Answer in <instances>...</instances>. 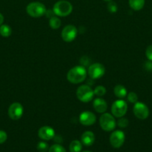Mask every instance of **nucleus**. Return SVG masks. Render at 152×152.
I'll use <instances>...</instances> for the list:
<instances>
[{"label": "nucleus", "mask_w": 152, "mask_h": 152, "mask_svg": "<svg viewBox=\"0 0 152 152\" xmlns=\"http://www.w3.org/2000/svg\"><path fill=\"white\" fill-rule=\"evenodd\" d=\"M87 76V71L83 65L73 67L67 73L66 78L72 84H79L84 81Z\"/></svg>", "instance_id": "nucleus-1"}, {"label": "nucleus", "mask_w": 152, "mask_h": 152, "mask_svg": "<svg viewBox=\"0 0 152 152\" xmlns=\"http://www.w3.org/2000/svg\"><path fill=\"white\" fill-rule=\"evenodd\" d=\"M73 7L71 3L66 0H60L57 1L53 7V12L55 15L61 17L69 16L72 12Z\"/></svg>", "instance_id": "nucleus-2"}, {"label": "nucleus", "mask_w": 152, "mask_h": 152, "mask_svg": "<svg viewBox=\"0 0 152 152\" xmlns=\"http://www.w3.org/2000/svg\"><path fill=\"white\" fill-rule=\"evenodd\" d=\"M26 12L31 17L39 18L46 14V8L43 3L33 1L27 5Z\"/></svg>", "instance_id": "nucleus-3"}, {"label": "nucleus", "mask_w": 152, "mask_h": 152, "mask_svg": "<svg viewBox=\"0 0 152 152\" xmlns=\"http://www.w3.org/2000/svg\"><path fill=\"white\" fill-rule=\"evenodd\" d=\"M94 95V91L87 85H82L79 86L76 91L77 98L82 102H90L93 99Z\"/></svg>", "instance_id": "nucleus-4"}, {"label": "nucleus", "mask_w": 152, "mask_h": 152, "mask_svg": "<svg viewBox=\"0 0 152 152\" xmlns=\"http://www.w3.org/2000/svg\"><path fill=\"white\" fill-rule=\"evenodd\" d=\"M99 124L101 129L105 132H112L116 126L115 117L109 113H103L99 119Z\"/></svg>", "instance_id": "nucleus-5"}, {"label": "nucleus", "mask_w": 152, "mask_h": 152, "mask_svg": "<svg viewBox=\"0 0 152 152\" xmlns=\"http://www.w3.org/2000/svg\"><path fill=\"white\" fill-rule=\"evenodd\" d=\"M128 111V104L123 99H117L111 106L112 114L115 117H122L125 115Z\"/></svg>", "instance_id": "nucleus-6"}, {"label": "nucleus", "mask_w": 152, "mask_h": 152, "mask_svg": "<svg viewBox=\"0 0 152 152\" xmlns=\"http://www.w3.org/2000/svg\"><path fill=\"white\" fill-rule=\"evenodd\" d=\"M77 35V29L72 25H68L63 28L61 31V37L66 42H71L75 39Z\"/></svg>", "instance_id": "nucleus-7"}, {"label": "nucleus", "mask_w": 152, "mask_h": 152, "mask_svg": "<svg viewBox=\"0 0 152 152\" xmlns=\"http://www.w3.org/2000/svg\"><path fill=\"white\" fill-rule=\"evenodd\" d=\"M87 72L90 78L93 79V80H97L104 75L105 68L102 64L96 62V63H93L89 65Z\"/></svg>", "instance_id": "nucleus-8"}, {"label": "nucleus", "mask_w": 152, "mask_h": 152, "mask_svg": "<svg viewBox=\"0 0 152 152\" xmlns=\"http://www.w3.org/2000/svg\"><path fill=\"white\" fill-rule=\"evenodd\" d=\"M134 115L139 120H145L149 116V109L143 102H137L133 108Z\"/></svg>", "instance_id": "nucleus-9"}, {"label": "nucleus", "mask_w": 152, "mask_h": 152, "mask_svg": "<svg viewBox=\"0 0 152 152\" xmlns=\"http://www.w3.org/2000/svg\"><path fill=\"white\" fill-rule=\"evenodd\" d=\"M125 140V135L122 131H114L110 134V142L112 146L115 148H119L124 144Z\"/></svg>", "instance_id": "nucleus-10"}, {"label": "nucleus", "mask_w": 152, "mask_h": 152, "mask_svg": "<svg viewBox=\"0 0 152 152\" xmlns=\"http://www.w3.org/2000/svg\"><path fill=\"white\" fill-rule=\"evenodd\" d=\"M24 108L22 104L19 102H13L9 106L8 116L11 120H19L23 115Z\"/></svg>", "instance_id": "nucleus-11"}, {"label": "nucleus", "mask_w": 152, "mask_h": 152, "mask_svg": "<svg viewBox=\"0 0 152 152\" xmlns=\"http://www.w3.org/2000/svg\"><path fill=\"white\" fill-rule=\"evenodd\" d=\"M79 121L83 126H90L95 124L96 121V117L91 111H85L82 112L79 116Z\"/></svg>", "instance_id": "nucleus-12"}, {"label": "nucleus", "mask_w": 152, "mask_h": 152, "mask_svg": "<svg viewBox=\"0 0 152 152\" xmlns=\"http://www.w3.org/2000/svg\"><path fill=\"white\" fill-rule=\"evenodd\" d=\"M55 136V130L50 126H43L38 131V137L43 140H50Z\"/></svg>", "instance_id": "nucleus-13"}, {"label": "nucleus", "mask_w": 152, "mask_h": 152, "mask_svg": "<svg viewBox=\"0 0 152 152\" xmlns=\"http://www.w3.org/2000/svg\"><path fill=\"white\" fill-rule=\"evenodd\" d=\"M93 108L98 113H105L107 109V103L102 98H96L93 101Z\"/></svg>", "instance_id": "nucleus-14"}, {"label": "nucleus", "mask_w": 152, "mask_h": 152, "mask_svg": "<svg viewBox=\"0 0 152 152\" xmlns=\"http://www.w3.org/2000/svg\"><path fill=\"white\" fill-rule=\"evenodd\" d=\"M80 140H81L82 144H83L84 145L90 146L95 142V134L93 132H90V131H86V132H83V134L81 135Z\"/></svg>", "instance_id": "nucleus-15"}, {"label": "nucleus", "mask_w": 152, "mask_h": 152, "mask_svg": "<svg viewBox=\"0 0 152 152\" xmlns=\"http://www.w3.org/2000/svg\"><path fill=\"white\" fill-rule=\"evenodd\" d=\"M113 91H114L115 96L119 99H123L128 94L127 89L125 88V86H122V85H117L115 86Z\"/></svg>", "instance_id": "nucleus-16"}, {"label": "nucleus", "mask_w": 152, "mask_h": 152, "mask_svg": "<svg viewBox=\"0 0 152 152\" xmlns=\"http://www.w3.org/2000/svg\"><path fill=\"white\" fill-rule=\"evenodd\" d=\"M130 7L134 10L138 11L142 10L145 5V0H128Z\"/></svg>", "instance_id": "nucleus-17"}, {"label": "nucleus", "mask_w": 152, "mask_h": 152, "mask_svg": "<svg viewBox=\"0 0 152 152\" xmlns=\"http://www.w3.org/2000/svg\"><path fill=\"white\" fill-rule=\"evenodd\" d=\"M49 26L54 30H57L61 26V21L58 16H53L49 19Z\"/></svg>", "instance_id": "nucleus-18"}, {"label": "nucleus", "mask_w": 152, "mask_h": 152, "mask_svg": "<svg viewBox=\"0 0 152 152\" xmlns=\"http://www.w3.org/2000/svg\"><path fill=\"white\" fill-rule=\"evenodd\" d=\"M82 150V142L79 140L72 141L69 145L70 152H80Z\"/></svg>", "instance_id": "nucleus-19"}, {"label": "nucleus", "mask_w": 152, "mask_h": 152, "mask_svg": "<svg viewBox=\"0 0 152 152\" xmlns=\"http://www.w3.org/2000/svg\"><path fill=\"white\" fill-rule=\"evenodd\" d=\"M12 30L9 25H0V34L3 37H8L11 35Z\"/></svg>", "instance_id": "nucleus-20"}, {"label": "nucleus", "mask_w": 152, "mask_h": 152, "mask_svg": "<svg viewBox=\"0 0 152 152\" xmlns=\"http://www.w3.org/2000/svg\"><path fill=\"white\" fill-rule=\"evenodd\" d=\"M106 92H107V90H106L105 87L103 86H98L94 89V94L95 95L98 96H103L105 95Z\"/></svg>", "instance_id": "nucleus-21"}, {"label": "nucleus", "mask_w": 152, "mask_h": 152, "mask_svg": "<svg viewBox=\"0 0 152 152\" xmlns=\"http://www.w3.org/2000/svg\"><path fill=\"white\" fill-rule=\"evenodd\" d=\"M49 152H66V149L64 148V147H63L62 145H60V144H54L52 146L49 148Z\"/></svg>", "instance_id": "nucleus-22"}, {"label": "nucleus", "mask_w": 152, "mask_h": 152, "mask_svg": "<svg viewBox=\"0 0 152 152\" xmlns=\"http://www.w3.org/2000/svg\"><path fill=\"white\" fill-rule=\"evenodd\" d=\"M116 124L118 125L119 128H122V129H124V128H126L127 126L129 124V121L127 118L125 117H119V120H118V122L116 123Z\"/></svg>", "instance_id": "nucleus-23"}, {"label": "nucleus", "mask_w": 152, "mask_h": 152, "mask_svg": "<svg viewBox=\"0 0 152 152\" xmlns=\"http://www.w3.org/2000/svg\"><path fill=\"white\" fill-rule=\"evenodd\" d=\"M37 148L40 152H46L49 149V145L46 142H39Z\"/></svg>", "instance_id": "nucleus-24"}, {"label": "nucleus", "mask_w": 152, "mask_h": 152, "mask_svg": "<svg viewBox=\"0 0 152 152\" xmlns=\"http://www.w3.org/2000/svg\"><path fill=\"white\" fill-rule=\"evenodd\" d=\"M107 10H109V12H110L112 13H116L118 10V6L116 4V3L113 1H109L108 4H107Z\"/></svg>", "instance_id": "nucleus-25"}, {"label": "nucleus", "mask_w": 152, "mask_h": 152, "mask_svg": "<svg viewBox=\"0 0 152 152\" xmlns=\"http://www.w3.org/2000/svg\"><path fill=\"white\" fill-rule=\"evenodd\" d=\"M127 98H128V100L131 103H136L138 100V96L136 93L134 92H130L127 94Z\"/></svg>", "instance_id": "nucleus-26"}, {"label": "nucleus", "mask_w": 152, "mask_h": 152, "mask_svg": "<svg viewBox=\"0 0 152 152\" xmlns=\"http://www.w3.org/2000/svg\"><path fill=\"white\" fill-rule=\"evenodd\" d=\"M145 56L149 61H152V45L148 46L146 48Z\"/></svg>", "instance_id": "nucleus-27"}, {"label": "nucleus", "mask_w": 152, "mask_h": 152, "mask_svg": "<svg viewBox=\"0 0 152 152\" xmlns=\"http://www.w3.org/2000/svg\"><path fill=\"white\" fill-rule=\"evenodd\" d=\"M7 135L5 132L2 130H0V144H2L7 140Z\"/></svg>", "instance_id": "nucleus-28"}, {"label": "nucleus", "mask_w": 152, "mask_h": 152, "mask_svg": "<svg viewBox=\"0 0 152 152\" xmlns=\"http://www.w3.org/2000/svg\"><path fill=\"white\" fill-rule=\"evenodd\" d=\"M89 62H90V60H89V59L88 57H86V56H83V57L80 58V63L81 64V65H83V66H86V65H88L89 64Z\"/></svg>", "instance_id": "nucleus-29"}, {"label": "nucleus", "mask_w": 152, "mask_h": 152, "mask_svg": "<svg viewBox=\"0 0 152 152\" xmlns=\"http://www.w3.org/2000/svg\"><path fill=\"white\" fill-rule=\"evenodd\" d=\"M145 68L148 71H152V61H148L145 63Z\"/></svg>", "instance_id": "nucleus-30"}, {"label": "nucleus", "mask_w": 152, "mask_h": 152, "mask_svg": "<svg viewBox=\"0 0 152 152\" xmlns=\"http://www.w3.org/2000/svg\"><path fill=\"white\" fill-rule=\"evenodd\" d=\"M53 139L55 140V142H58V144L61 143V142H62V138H61L60 136H55V137H54Z\"/></svg>", "instance_id": "nucleus-31"}, {"label": "nucleus", "mask_w": 152, "mask_h": 152, "mask_svg": "<svg viewBox=\"0 0 152 152\" xmlns=\"http://www.w3.org/2000/svg\"><path fill=\"white\" fill-rule=\"evenodd\" d=\"M3 22H4V16H3V15L0 13V25H2Z\"/></svg>", "instance_id": "nucleus-32"}, {"label": "nucleus", "mask_w": 152, "mask_h": 152, "mask_svg": "<svg viewBox=\"0 0 152 152\" xmlns=\"http://www.w3.org/2000/svg\"><path fill=\"white\" fill-rule=\"evenodd\" d=\"M104 1H108V2H109V1H112V0H104Z\"/></svg>", "instance_id": "nucleus-33"}, {"label": "nucleus", "mask_w": 152, "mask_h": 152, "mask_svg": "<svg viewBox=\"0 0 152 152\" xmlns=\"http://www.w3.org/2000/svg\"><path fill=\"white\" fill-rule=\"evenodd\" d=\"M83 152H91V151H83Z\"/></svg>", "instance_id": "nucleus-34"}]
</instances>
